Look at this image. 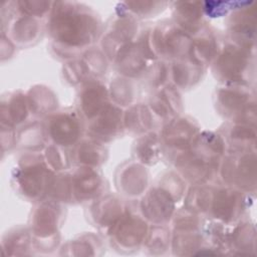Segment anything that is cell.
<instances>
[{"label": "cell", "mask_w": 257, "mask_h": 257, "mask_svg": "<svg viewBox=\"0 0 257 257\" xmlns=\"http://www.w3.org/2000/svg\"><path fill=\"white\" fill-rule=\"evenodd\" d=\"M61 5L51 20V32L55 38L71 45L89 41L95 28L94 19L81 11L79 13L68 4Z\"/></svg>", "instance_id": "obj_1"}, {"label": "cell", "mask_w": 257, "mask_h": 257, "mask_svg": "<svg viewBox=\"0 0 257 257\" xmlns=\"http://www.w3.org/2000/svg\"><path fill=\"white\" fill-rule=\"evenodd\" d=\"M51 135L53 139L60 144H70L77 138L78 123L76 119L70 115H60L51 125Z\"/></svg>", "instance_id": "obj_2"}, {"label": "cell", "mask_w": 257, "mask_h": 257, "mask_svg": "<svg viewBox=\"0 0 257 257\" xmlns=\"http://www.w3.org/2000/svg\"><path fill=\"white\" fill-rule=\"evenodd\" d=\"M236 207V196L233 192L222 191L215 202V210L218 216L223 219L232 218L234 215V208Z\"/></svg>", "instance_id": "obj_3"}, {"label": "cell", "mask_w": 257, "mask_h": 257, "mask_svg": "<svg viewBox=\"0 0 257 257\" xmlns=\"http://www.w3.org/2000/svg\"><path fill=\"white\" fill-rule=\"evenodd\" d=\"M92 89L87 90L83 95V106L85 109V113L90 115L92 111L94 113L98 111V109L101 106V103L103 101V90L102 87H99L96 89V87H91Z\"/></svg>", "instance_id": "obj_4"}, {"label": "cell", "mask_w": 257, "mask_h": 257, "mask_svg": "<svg viewBox=\"0 0 257 257\" xmlns=\"http://www.w3.org/2000/svg\"><path fill=\"white\" fill-rule=\"evenodd\" d=\"M213 43L210 39L203 38L195 46H192V52L195 53V60L199 63L208 60L213 52Z\"/></svg>", "instance_id": "obj_5"}]
</instances>
